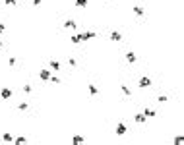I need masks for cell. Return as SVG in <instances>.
Masks as SVG:
<instances>
[{
  "label": "cell",
  "instance_id": "17",
  "mask_svg": "<svg viewBox=\"0 0 184 145\" xmlns=\"http://www.w3.org/2000/svg\"><path fill=\"white\" fill-rule=\"evenodd\" d=\"M143 114H145V116H155L157 112L153 110V108H143Z\"/></svg>",
  "mask_w": 184,
  "mask_h": 145
},
{
  "label": "cell",
  "instance_id": "8",
  "mask_svg": "<svg viewBox=\"0 0 184 145\" xmlns=\"http://www.w3.org/2000/svg\"><path fill=\"white\" fill-rule=\"evenodd\" d=\"M87 91H89L91 97H97V95H99V89L93 85V83H89V85H87Z\"/></svg>",
  "mask_w": 184,
  "mask_h": 145
},
{
  "label": "cell",
  "instance_id": "19",
  "mask_svg": "<svg viewBox=\"0 0 184 145\" xmlns=\"http://www.w3.org/2000/svg\"><path fill=\"white\" fill-rule=\"evenodd\" d=\"M134 14L136 16H143V8L142 6H134Z\"/></svg>",
  "mask_w": 184,
  "mask_h": 145
},
{
  "label": "cell",
  "instance_id": "20",
  "mask_svg": "<svg viewBox=\"0 0 184 145\" xmlns=\"http://www.w3.org/2000/svg\"><path fill=\"white\" fill-rule=\"evenodd\" d=\"M175 143H176V145H182V143H184V136H176V137H175Z\"/></svg>",
  "mask_w": 184,
  "mask_h": 145
},
{
  "label": "cell",
  "instance_id": "7",
  "mask_svg": "<svg viewBox=\"0 0 184 145\" xmlns=\"http://www.w3.org/2000/svg\"><path fill=\"white\" fill-rule=\"evenodd\" d=\"M110 41H115V43L122 41V33H120V31H112V33H110Z\"/></svg>",
  "mask_w": 184,
  "mask_h": 145
},
{
  "label": "cell",
  "instance_id": "23",
  "mask_svg": "<svg viewBox=\"0 0 184 145\" xmlns=\"http://www.w3.org/2000/svg\"><path fill=\"white\" fill-rule=\"evenodd\" d=\"M68 66L76 68V66H78V60H76V58H70V60H68Z\"/></svg>",
  "mask_w": 184,
  "mask_h": 145
},
{
  "label": "cell",
  "instance_id": "30",
  "mask_svg": "<svg viewBox=\"0 0 184 145\" xmlns=\"http://www.w3.org/2000/svg\"><path fill=\"white\" fill-rule=\"evenodd\" d=\"M2 46H4V45H2V41H0V49H2Z\"/></svg>",
  "mask_w": 184,
  "mask_h": 145
},
{
  "label": "cell",
  "instance_id": "11",
  "mask_svg": "<svg viewBox=\"0 0 184 145\" xmlns=\"http://www.w3.org/2000/svg\"><path fill=\"white\" fill-rule=\"evenodd\" d=\"M126 62L128 64H134L136 62V54L134 52H126Z\"/></svg>",
  "mask_w": 184,
  "mask_h": 145
},
{
  "label": "cell",
  "instance_id": "3",
  "mask_svg": "<svg viewBox=\"0 0 184 145\" xmlns=\"http://www.w3.org/2000/svg\"><path fill=\"white\" fill-rule=\"evenodd\" d=\"M115 132H116V136H126V132H128V126L124 124V122H120V124L116 126V130H115Z\"/></svg>",
  "mask_w": 184,
  "mask_h": 145
},
{
  "label": "cell",
  "instance_id": "28",
  "mask_svg": "<svg viewBox=\"0 0 184 145\" xmlns=\"http://www.w3.org/2000/svg\"><path fill=\"white\" fill-rule=\"evenodd\" d=\"M4 31H6V25H4V23H0V35L4 33Z\"/></svg>",
  "mask_w": 184,
  "mask_h": 145
},
{
  "label": "cell",
  "instance_id": "26",
  "mask_svg": "<svg viewBox=\"0 0 184 145\" xmlns=\"http://www.w3.org/2000/svg\"><path fill=\"white\" fill-rule=\"evenodd\" d=\"M167 99H169L167 95H159V103H167Z\"/></svg>",
  "mask_w": 184,
  "mask_h": 145
},
{
  "label": "cell",
  "instance_id": "29",
  "mask_svg": "<svg viewBox=\"0 0 184 145\" xmlns=\"http://www.w3.org/2000/svg\"><path fill=\"white\" fill-rule=\"evenodd\" d=\"M41 2L43 0H33V6H41Z\"/></svg>",
  "mask_w": 184,
  "mask_h": 145
},
{
  "label": "cell",
  "instance_id": "2",
  "mask_svg": "<svg viewBox=\"0 0 184 145\" xmlns=\"http://www.w3.org/2000/svg\"><path fill=\"white\" fill-rule=\"evenodd\" d=\"M151 78H139L138 79V85L139 87H142V89H145V87H151Z\"/></svg>",
  "mask_w": 184,
  "mask_h": 145
},
{
  "label": "cell",
  "instance_id": "27",
  "mask_svg": "<svg viewBox=\"0 0 184 145\" xmlns=\"http://www.w3.org/2000/svg\"><path fill=\"white\" fill-rule=\"evenodd\" d=\"M23 93H31V85H23Z\"/></svg>",
  "mask_w": 184,
  "mask_h": 145
},
{
  "label": "cell",
  "instance_id": "10",
  "mask_svg": "<svg viewBox=\"0 0 184 145\" xmlns=\"http://www.w3.org/2000/svg\"><path fill=\"white\" fill-rule=\"evenodd\" d=\"M83 141H85V139H83V136H80V133L72 137V143H74V145H80V143H83Z\"/></svg>",
  "mask_w": 184,
  "mask_h": 145
},
{
  "label": "cell",
  "instance_id": "15",
  "mask_svg": "<svg viewBox=\"0 0 184 145\" xmlns=\"http://www.w3.org/2000/svg\"><path fill=\"white\" fill-rule=\"evenodd\" d=\"M120 91H122L124 93V95H126V97H130V87H128V85H120Z\"/></svg>",
  "mask_w": 184,
  "mask_h": 145
},
{
  "label": "cell",
  "instance_id": "14",
  "mask_svg": "<svg viewBox=\"0 0 184 145\" xmlns=\"http://www.w3.org/2000/svg\"><path fill=\"white\" fill-rule=\"evenodd\" d=\"M87 4H89V0H76V6L78 8H85Z\"/></svg>",
  "mask_w": 184,
  "mask_h": 145
},
{
  "label": "cell",
  "instance_id": "1",
  "mask_svg": "<svg viewBox=\"0 0 184 145\" xmlns=\"http://www.w3.org/2000/svg\"><path fill=\"white\" fill-rule=\"evenodd\" d=\"M95 37H97V31H85V33H80L82 43L83 41H91V39H95Z\"/></svg>",
  "mask_w": 184,
  "mask_h": 145
},
{
  "label": "cell",
  "instance_id": "6",
  "mask_svg": "<svg viewBox=\"0 0 184 145\" xmlns=\"http://www.w3.org/2000/svg\"><path fill=\"white\" fill-rule=\"evenodd\" d=\"M134 120H136V124H145V122H147V116L143 114V112H139V114H136Z\"/></svg>",
  "mask_w": 184,
  "mask_h": 145
},
{
  "label": "cell",
  "instance_id": "22",
  "mask_svg": "<svg viewBox=\"0 0 184 145\" xmlns=\"http://www.w3.org/2000/svg\"><path fill=\"white\" fill-rule=\"evenodd\" d=\"M18 108L23 112V110H27V108H29V104H27V103H20V104H18Z\"/></svg>",
  "mask_w": 184,
  "mask_h": 145
},
{
  "label": "cell",
  "instance_id": "9",
  "mask_svg": "<svg viewBox=\"0 0 184 145\" xmlns=\"http://www.w3.org/2000/svg\"><path fill=\"white\" fill-rule=\"evenodd\" d=\"M64 27L66 29H78V23H76L74 20H66L64 21Z\"/></svg>",
  "mask_w": 184,
  "mask_h": 145
},
{
  "label": "cell",
  "instance_id": "21",
  "mask_svg": "<svg viewBox=\"0 0 184 145\" xmlns=\"http://www.w3.org/2000/svg\"><path fill=\"white\" fill-rule=\"evenodd\" d=\"M16 64H18V60H16L14 56H12V58H8V66H10V68H14Z\"/></svg>",
  "mask_w": 184,
  "mask_h": 145
},
{
  "label": "cell",
  "instance_id": "24",
  "mask_svg": "<svg viewBox=\"0 0 184 145\" xmlns=\"http://www.w3.org/2000/svg\"><path fill=\"white\" fill-rule=\"evenodd\" d=\"M50 81H53V83H62V79L56 78V75H50Z\"/></svg>",
  "mask_w": 184,
  "mask_h": 145
},
{
  "label": "cell",
  "instance_id": "4",
  "mask_svg": "<svg viewBox=\"0 0 184 145\" xmlns=\"http://www.w3.org/2000/svg\"><path fill=\"white\" fill-rule=\"evenodd\" d=\"M39 78H41L43 81H49V79H50V70H47V68H43V70L39 72Z\"/></svg>",
  "mask_w": 184,
  "mask_h": 145
},
{
  "label": "cell",
  "instance_id": "13",
  "mask_svg": "<svg viewBox=\"0 0 184 145\" xmlns=\"http://www.w3.org/2000/svg\"><path fill=\"white\" fill-rule=\"evenodd\" d=\"M2 139H4V143H12V141H14V137H12V133H8V132H6V133H2Z\"/></svg>",
  "mask_w": 184,
  "mask_h": 145
},
{
  "label": "cell",
  "instance_id": "25",
  "mask_svg": "<svg viewBox=\"0 0 184 145\" xmlns=\"http://www.w3.org/2000/svg\"><path fill=\"white\" fill-rule=\"evenodd\" d=\"M4 2H6L8 6H16V4H18V0H4Z\"/></svg>",
  "mask_w": 184,
  "mask_h": 145
},
{
  "label": "cell",
  "instance_id": "12",
  "mask_svg": "<svg viewBox=\"0 0 184 145\" xmlns=\"http://www.w3.org/2000/svg\"><path fill=\"white\" fill-rule=\"evenodd\" d=\"M70 41H72L74 45H80V43H82V39H80V33H74L72 37H70Z\"/></svg>",
  "mask_w": 184,
  "mask_h": 145
},
{
  "label": "cell",
  "instance_id": "16",
  "mask_svg": "<svg viewBox=\"0 0 184 145\" xmlns=\"http://www.w3.org/2000/svg\"><path fill=\"white\" fill-rule=\"evenodd\" d=\"M50 68H53V70H56V72H58V70H60L62 66H60V62H56V60H50Z\"/></svg>",
  "mask_w": 184,
  "mask_h": 145
},
{
  "label": "cell",
  "instance_id": "5",
  "mask_svg": "<svg viewBox=\"0 0 184 145\" xmlns=\"http://www.w3.org/2000/svg\"><path fill=\"white\" fill-rule=\"evenodd\" d=\"M12 95H14V91H12V89H8V87H4V89L0 91V97H2V99H10Z\"/></svg>",
  "mask_w": 184,
  "mask_h": 145
},
{
  "label": "cell",
  "instance_id": "18",
  "mask_svg": "<svg viewBox=\"0 0 184 145\" xmlns=\"http://www.w3.org/2000/svg\"><path fill=\"white\" fill-rule=\"evenodd\" d=\"M14 143H27V137H23V136H20V137H16V139H14Z\"/></svg>",
  "mask_w": 184,
  "mask_h": 145
}]
</instances>
